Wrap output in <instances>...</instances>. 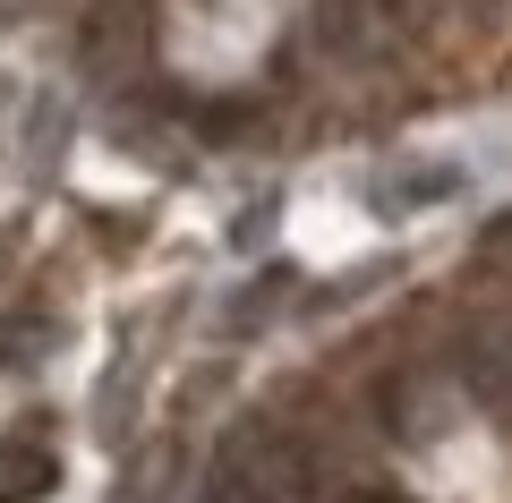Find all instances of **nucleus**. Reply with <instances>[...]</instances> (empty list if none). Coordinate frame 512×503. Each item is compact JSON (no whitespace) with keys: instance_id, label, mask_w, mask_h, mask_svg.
I'll return each mask as SVG.
<instances>
[{"instance_id":"nucleus-1","label":"nucleus","mask_w":512,"mask_h":503,"mask_svg":"<svg viewBox=\"0 0 512 503\" xmlns=\"http://www.w3.org/2000/svg\"><path fill=\"white\" fill-rule=\"evenodd\" d=\"M470 145H419V154L376 162V214L384 222H427L444 205H461L470 188H487V162H461Z\"/></svg>"}]
</instances>
